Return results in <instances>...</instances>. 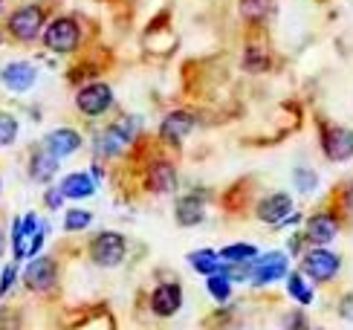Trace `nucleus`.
I'll return each instance as SVG.
<instances>
[{
  "label": "nucleus",
  "mask_w": 353,
  "mask_h": 330,
  "mask_svg": "<svg viewBox=\"0 0 353 330\" xmlns=\"http://www.w3.org/2000/svg\"><path fill=\"white\" fill-rule=\"evenodd\" d=\"M205 287H209V293H212V298H214L217 304H226V302H229V295H232V281H229V275L223 273V269H217V273L205 275Z\"/></svg>",
  "instance_id": "4be33fe9"
},
{
  "label": "nucleus",
  "mask_w": 353,
  "mask_h": 330,
  "mask_svg": "<svg viewBox=\"0 0 353 330\" xmlns=\"http://www.w3.org/2000/svg\"><path fill=\"white\" fill-rule=\"evenodd\" d=\"M278 278H287V252L275 249L267 255H255L252 264V281L255 287H267V284H275Z\"/></svg>",
  "instance_id": "0eeeda50"
},
{
  "label": "nucleus",
  "mask_w": 353,
  "mask_h": 330,
  "mask_svg": "<svg viewBox=\"0 0 353 330\" xmlns=\"http://www.w3.org/2000/svg\"><path fill=\"white\" fill-rule=\"evenodd\" d=\"M41 38H43V47H47L50 52H55V55H70L72 50L79 47V41H81V29H79V23L72 21V18H55V21H50V26H43V32H41Z\"/></svg>",
  "instance_id": "f257e3e1"
},
{
  "label": "nucleus",
  "mask_w": 353,
  "mask_h": 330,
  "mask_svg": "<svg viewBox=\"0 0 353 330\" xmlns=\"http://www.w3.org/2000/svg\"><path fill=\"white\" fill-rule=\"evenodd\" d=\"M339 229H342V223L333 212H316L310 215V220L304 226V241L313 246H327L330 241L339 237Z\"/></svg>",
  "instance_id": "6e6552de"
},
{
  "label": "nucleus",
  "mask_w": 353,
  "mask_h": 330,
  "mask_svg": "<svg viewBox=\"0 0 353 330\" xmlns=\"http://www.w3.org/2000/svg\"><path fill=\"white\" fill-rule=\"evenodd\" d=\"M188 264L194 273L200 275H212L217 269H223V261H220V252H212V249H200V252H191L188 255Z\"/></svg>",
  "instance_id": "aec40b11"
},
{
  "label": "nucleus",
  "mask_w": 353,
  "mask_h": 330,
  "mask_svg": "<svg viewBox=\"0 0 353 330\" xmlns=\"http://www.w3.org/2000/svg\"><path fill=\"white\" fill-rule=\"evenodd\" d=\"M339 316H342V319H353V295H345V298H342Z\"/></svg>",
  "instance_id": "7c9ffc66"
},
{
  "label": "nucleus",
  "mask_w": 353,
  "mask_h": 330,
  "mask_svg": "<svg viewBox=\"0 0 353 330\" xmlns=\"http://www.w3.org/2000/svg\"><path fill=\"white\" fill-rule=\"evenodd\" d=\"M0 9H3V0H0Z\"/></svg>",
  "instance_id": "c9c22d12"
},
{
  "label": "nucleus",
  "mask_w": 353,
  "mask_h": 330,
  "mask_svg": "<svg viewBox=\"0 0 353 330\" xmlns=\"http://www.w3.org/2000/svg\"><path fill=\"white\" fill-rule=\"evenodd\" d=\"M342 203H345V208H347V212L353 215V183L345 188V197H342Z\"/></svg>",
  "instance_id": "2f4dec72"
},
{
  "label": "nucleus",
  "mask_w": 353,
  "mask_h": 330,
  "mask_svg": "<svg viewBox=\"0 0 353 330\" xmlns=\"http://www.w3.org/2000/svg\"><path fill=\"white\" fill-rule=\"evenodd\" d=\"M183 307V287L176 281H165V284H159V287L151 293V313L154 316H174L176 310Z\"/></svg>",
  "instance_id": "ddd939ff"
},
{
  "label": "nucleus",
  "mask_w": 353,
  "mask_h": 330,
  "mask_svg": "<svg viewBox=\"0 0 353 330\" xmlns=\"http://www.w3.org/2000/svg\"><path fill=\"white\" fill-rule=\"evenodd\" d=\"M134 133H137V125L130 122V119H119V122H113L108 130H101L99 133V148L96 151L101 157H119L125 148L134 142Z\"/></svg>",
  "instance_id": "423d86ee"
},
{
  "label": "nucleus",
  "mask_w": 353,
  "mask_h": 330,
  "mask_svg": "<svg viewBox=\"0 0 353 330\" xmlns=\"http://www.w3.org/2000/svg\"><path fill=\"white\" fill-rule=\"evenodd\" d=\"M287 293L296 298L301 307L313 304V287L307 284V275L304 273H287Z\"/></svg>",
  "instance_id": "412c9836"
},
{
  "label": "nucleus",
  "mask_w": 353,
  "mask_h": 330,
  "mask_svg": "<svg viewBox=\"0 0 353 330\" xmlns=\"http://www.w3.org/2000/svg\"><path fill=\"white\" fill-rule=\"evenodd\" d=\"M6 252V237H3V232H0V255Z\"/></svg>",
  "instance_id": "f704fd0d"
},
{
  "label": "nucleus",
  "mask_w": 353,
  "mask_h": 330,
  "mask_svg": "<svg viewBox=\"0 0 353 330\" xmlns=\"http://www.w3.org/2000/svg\"><path fill=\"white\" fill-rule=\"evenodd\" d=\"M61 191H64V197H70V200L93 197V194H96V179H93L90 174H84V171L67 174V177L61 179Z\"/></svg>",
  "instance_id": "a211bd4d"
},
{
  "label": "nucleus",
  "mask_w": 353,
  "mask_h": 330,
  "mask_svg": "<svg viewBox=\"0 0 353 330\" xmlns=\"http://www.w3.org/2000/svg\"><path fill=\"white\" fill-rule=\"evenodd\" d=\"M14 278H18V261H14V264H9V266L3 269V275H0V295H6V293L12 290Z\"/></svg>",
  "instance_id": "c85d7f7f"
},
{
  "label": "nucleus",
  "mask_w": 353,
  "mask_h": 330,
  "mask_svg": "<svg viewBox=\"0 0 353 330\" xmlns=\"http://www.w3.org/2000/svg\"><path fill=\"white\" fill-rule=\"evenodd\" d=\"M35 81H38V70L29 61H12L0 70V84L12 90V93H26Z\"/></svg>",
  "instance_id": "4468645a"
},
{
  "label": "nucleus",
  "mask_w": 353,
  "mask_h": 330,
  "mask_svg": "<svg viewBox=\"0 0 353 330\" xmlns=\"http://www.w3.org/2000/svg\"><path fill=\"white\" fill-rule=\"evenodd\" d=\"M43 203H47V208H61V203H64V191L61 188H50L47 194H43Z\"/></svg>",
  "instance_id": "c756f323"
},
{
  "label": "nucleus",
  "mask_w": 353,
  "mask_h": 330,
  "mask_svg": "<svg viewBox=\"0 0 353 330\" xmlns=\"http://www.w3.org/2000/svg\"><path fill=\"white\" fill-rule=\"evenodd\" d=\"M55 275H58V269H55V261L47 258V255H35V261H29L26 269H23V284L32 293H47L55 287Z\"/></svg>",
  "instance_id": "9b49d317"
},
{
  "label": "nucleus",
  "mask_w": 353,
  "mask_h": 330,
  "mask_svg": "<svg viewBox=\"0 0 353 330\" xmlns=\"http://www.w3.org/2000/svg\"><path fill=\"white\" fill-rule=\"evenodd\" d=\"M321 151L330 162H347L353 157V130L350 128H325L321 130Z\"/></svg>",
  "instance_id": "9d476101"
},
{
  "label": "nucleus",
  "mask_w": 353,
  "mask_h": 330,
  "mask_svg": "<svg viewBox=\"0 0 353 330\" xmlns=\"http://www.w3.org/2000/svg\"><path fill=\"white\" fill-rule=\"evenodd\" d=\"M290 212H292V197H290L287 191L270 194V197H263V200L258 203V208H255L258 220H261V223H270V226H278V223H281Z\"/></svg>",
  "instance_id": "2eb2a0df"
},
{
  "label": "nucleus",
  "mask_w": 353,
  "mask_h": 330,
  "mask_svg": "<svg viewBox=\"0 0 353 330\" xmlns=\"http://www.w3.org/2000/svg\"><path fill=\"white\" fill-rule=\"evenodd\" d=\"M301 273L316 281V284H327L336 278V273H339V266H342V258L336 252H330L327 246H313L310 252H304V258H301Z\"/></svg>",
  "instance_id": "20e7f679"
},
{
  "label": "nucleus",
  "mask_w": 353,
  "mask_h": 330,
  "mask_svg": "<svg viewBox=\"0 0 353 330\" xmlns=\"http://www.w3.org/2000/svg\"><path fill=\"white\" fill-rule=\"evenodd\" d=\"M43 26H47V12H43L41 6H35V3L14 9V12L9 14V21H6L9 35L18 38V41H23V43L35 41V38L43 32Z\"/></svg>",
  "instance_id": "f03ea898"
},
{
  "label": "nucleus",
  "mask_w": 353,
  "mask_h": 330,
  "mask_svg": "<svg viewBox=\"0 0 353 330\" xmlns=\"http://www.w3.org/2000/svg\"><path fill=\"white\" fill-rule=\"evenodd\" d=\"M194 128H197L194 113H188V110H171V113L163 119V125H159V139H163L165 145H171V148H180L183 139H185Z\"/></svg>",
  "instance_id": "1a4fd4ad"
},
{
  "label": "nucleus",
  "mask_w": 353,
  "mask_h": 330,
  "mask_svg": "<svg viewBox=\"0 0 353 330\" xmlns=\"http://www.w3.org/2000/svg\"><path fill=\"white\" fill-rule=\"evenodd\" d=\"M128 241L122 232H99L90 241V261L101 269H113L125 261Z\"/></svg>",
  "instance_id": "7ed1b4c3"
},
{
  "label": "nucleus",
  "mask_w": 353,
  "mask_h": 330,
  "mask_svg": "<svg viewBox=\"0 0 353 330\" xmlns=\"http://www.w3.org/2000/svg\"><path fill=\"white\" fill-rule=\"evenodd\" d=\"M287 324H307L301 316H287Z\"/></svg>",
  "instance_id": "72a5a7b5"
},
{
  "label": "nucleus",
  "mask_w": 353,
  "mask_h": 330,
  "mask_svg": "<svg viewBox=\"0 0 353 330\" xmlns=\"http://www.w3.org/2000/svg\"><path fill=\"white\" fill-rule=\"evenodd\" d=\"M270 12H272V0H241V14L252 23H261Z\"/></svg>",
  "instance_id": "5701e85b"
},
{
  "label": "nucleus",
  "mask_w": 353,
  "mask_h": 330,
  "mask_svg": "<svg viewBox=\"0 0 353 330\" xmlns=\"http://www.w3.org/2000/svg\"><path fill=\"white\" fill-rule=\"evenodd\" d=\"M76 108L84 116H101L113 108V87L105 81H93V84H84L79 93H76Z\"/></svg>",
  "instance_id": "39448f33"
},
{
  "label": "nucleus",
  "mask_w": 353,
  "mask_h": 330,
  "mask_svg": "<svg viewBox=\"0 0 353 330\" xmlns=\"http://www.w3.org/2000/svg\"><path fill=\"white\" fill-rule=\"evenodd\" d=\"M258 255V249L252 244H232V246H223L220 249V261L223 264H232V261H252Z\"/></svg>",
  "instance_id": "b1692460"
},
{
  "label": "nucleus",
  "mask_w": 353,
  "mask_h": 330,
  "mask_svg": "<svg viewBox=\"0 0 353 330\" xmlns=\"http://www.w3.org/2000/svg\"><path fill=\"white\" fill-rule=\"evenodd\" d=\"M145 188L151 194H159V197L174 194L176 191V168L168 159H154L148 165V171H145Z\"/></svg>",
  "instance_id": "f8f14e48"
},
{
  "label": "nucleus",
  "mask_w": 353,
  "mask_h": 330,
  "mask_svg": "<svg viewBox=\"0 0 353 330\" xmlns=\"http://www.w3.org/2000/svg\"><path fill=\"white\" fill-rule=\"evenodd\" d=\"M174 217H176L180 226H197V223H203V217H205V206L200 203L197 194H188V197L176 200Z\"/></svg>",
  "instance_id": "f3484780"
},
{
  "label": "nucleus",
  "mask_w": 353,
  "mask_h": 330,
  "mask_svg": "<svg viewBox=\"0 0 353 330\" xmlns=\"http://www.w3.org/2000/svg\"><path fill=\"white\" fill-rule=\"evenodd\" d=\"M243 67L249 70V72H263L270 67V58H267V52H263L261 47H246V52H243Z\"/></svg>",
  "instance_id": "a878e982"
},
{
  "label": "nucleus",
  "mask_w": 353,
  "mask_h": 330,
  "mask_svg": "<svg viewBox=\"0 0 353 330\" xmlns=\"http://www.w3.org/2000/svg\"><path fill=\"white\" fill-rule=\"evenodd\" d=\"M301 241H304V235H292V237H290V252H292V255L301 252Z\"/></svg>",
  "instance_id": "473e14b6"
},
{
  "label": "nucleus",
  "mask_w": 353,
  "mask_h": 330,
  "mask_svg": "<svg viewBox=\"0 0 353 330\" xmlns=\"http://www.w3.org/2000/svg\"><path fill=\"white\" fill-rule=\"evenodd\" d=\"M93 223V212H87V208H70L64 215V232H81Z\"/></svg>",
  "instance_id": "393cba45"
},
{
  "label": "nucleus",
  "mask_w": 353,
  "mask_h": 330,
  "mask_svg": "<svg viewBox=\"0 0 353 330\" xmlns=\"http://www.w3.org/2000/svg\"><path fill=\"white\" fill-rule=\"evenodd\" d=\"M18 137V119L9 113H0V148H9Z\"/></svg>",
  "instance_id": "cd10ccee"
},
{
  "label": "nucleus",
  "mask_w": 353,
  "mask_h": 330,
  "mask_svg": "<svg viewBox=\"0 0 353 330\" xmlns=\"http://www.w3.org/2000/svg\"><path fill=\"white\" fill-rule=\"evenodd\" d=\"M81 145H84L81 133H79V130H72V128H58V130L47 133V139H43V148H47L50 154H55L58 159L72 157Z\"/></svg>",
  "instance_id": "dca6fc26"
},
{
  "label": "nucleus",
  "mask_w": 353,
  "mask_h": 330,
  "mask_svg": "<svg viewBox=\"0 0 353 330\" xmlns=\"http://www.w3.org/2000/svg\"><path fill=\"white\" fill-rule=\"evenodd\" d=\"M55 171H58V157L50 154L47 148L35 151L32 159H29V177H32L35 183H50V179L55 177Z\"/></svg>",
  "instance_id": "6ab92c4d"
},
{
  "label": "nucleus",
  "mask_w": 353,
  "mask_h": 330,
  "mask_svg": "<svg viewBox=\"0 0 353 330\" xmlns=\"http://www.w3.org/2000/svg\"><path fill=\"white\" fill-rule=\"evenodd\" d=\"M292 183H296V188L301 194H313L319 186V174L313 168H296L292 171Z\"/></svg>",
  "instance_id": "bb28decb"
}]
</instances>
